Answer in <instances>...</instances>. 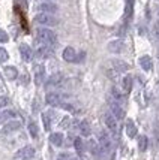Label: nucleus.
Returning <instances> with one entry per match:
<instances>
[{
	"instance_id": "obj_36",
	"label": "nucleus",
	"mask_w": 159,
	"mask_h": 160,
	"mask_svg": "<svg viewBox=\"0 0 159 160\" xmlns=\"http://www.w3.org/2000/svg\"><path fill=\"white\" fill-rule=\"evenodd\" d=\"M71 160H83V159H80V157H72Z\"/></svg>"
},
{
	"instance_id": "obj_18",
	"label": "nucleus",
	"mask_w": 159,
	"mask_h": 160,
	"mask_svg": "<svg viewBox=\"0 0 159 160\" xmlns=\"http://www.w3.org/2000/svg\"><path fill=\"white\" fill-rule=\"evenodd\" d=\"M140 66L146 70V72H149V70L153 69V62H152V57L150 56H143L140 57Z\"/></svg>"
},
{
	"instance_id": "obj_3",
	"label": "nucleus",
	"mask_w": 159,
	"mask_h": 160,
	"mask_svg": "<svg viewBox=\"0 0 159 160\" xmlns=\"http://www.w3.org/2000/svg\"><path fill=\"white\" fill-rule=\"evenodd\" d=\"M35 21L44 27H53V26H57V22H59L57 18H54L50 14H38L35 17Z\"/></svg>"
},
{
	"instance_id": "obj_31",
	"label": "nucleus",
	"mask_w": 159,
	"mask_h": 160,
	"mask_svg": "<svg viewBox=\"0 0 159 160\" xmlns=\"http://www.w3.org/2000/svg\"><path fill=\"white\" fill-rule=\"evenodd\" d=\"M9 58V54H8V51L3 47H0V63H5Z\"/></svg>"
},
{
	"instance_id": "obj_14",
	"label": "nucleus",
	"mask_w": 159,
	"mask_h": 160,
	"mask_svg": "<svg viewBox=\"0 0 159 160\" xmlns=\"http://www.w3.org/2000/svg\"><path fill=\"white\" fill-rule=\"evenodd\" d=\"M62 57H63V60H65V62L72 63V62H77V57L78 56H77L75 49L72 48V47H66V48L63 49Z\"/></svg>"
},
{
	"instance_id": "obj_11",
	"label": "nucleus",
	"mask_w": 159,
	"mask_h": 160,
	"mask_svg": "<svg viewBox=\"0 0 159 160\" xmlns=\"http://www.w3.org/2000/svg\"><path fill=\"white\" fill-rule=\"evenodd\" d=\"M108 51L110 52H113V54H120L122 51L125 49V42L122 41V39H116V41H111L110 43H108Z\"/></svg>"
},
{
	"instance_id": "obj_37",
	"label": "nucleus",
	"mask_w": 159,
	"mask_h": 160,
	"mask_svg": "<svg viewBox=\"0 0 159 160\" xmlns=\"http://www.w3.org/2000/svg\"><path fill=\"white\" fill-rule=\"evenodd\" d=\"M44 2H53V0H44Z\"/></svg>"
},
{
	"instance_id": "obj_24",
	"label": "nucleus",
	"mask_w": 159,
	"mask_h": 160,
	"mask_svg": "<svg viewBox=\"0 0 159 160\" xmlns=\"http://www.w3.org/2000/svg\"><path fill=\"white\" fill-rule=\"evenodd\" d=\"M5 75H6L8 79H17L18 72H17V69H15L14 66H6L5 68Z\"/></svg>"
},
{
	"instance_id": "obj_26",
	"label": "nucleus",
	"mask_w": 159,
	"mask_h": 160,
	"mask_svg": "<svg viewBox=\"0 0 159 160\" xmlns=\"http://www.w3.org/2000/svg\"><path fill=\"white\" fill-rule=\"evenodd\" d=\"M147 147H149V139H147V136L141 135L138 138V150L141 153H144L146 150H147Z\"/></svg>"
},
{
	"instance_id": "obj_25",
	"label": "nucleus",
	"mask_w": 159,
	"mask_h": 160,
	"mask_svg": "<svg viewBox=\"0 0 159 160\" xmlns=\"http://www.w3.org/2000/svg\"><path fill=\"white\" fill-rule=\"evenodd\" d=\"M17 115V112L12 111V109H5V111L0 112V123L2 121H6V120H11L12 117Z\"/></svg>"
},
{
	"instance_id": "obj_10",
	"label": "nucleus",
	"mask_w": 159,
	"mask_h": 160,
	"mask_svg": "<svg viewBox=\"0 0 159 160\" xmlns=\"http://www.w3.org/2000/svg\"><path fill=\"white\" fill-rule=\"evenodd\" d=\"M110 111L117 120L125 118V111H123V108H122V105L117 103V102H114L113 99H111V102H110Z\"/></svg>"
},
{
	"instance_id": "obj_34",
	"label": "nucleus",
	"mask_w": 159,
	"mask_h": 160,
	"mask_svg": "<svg viewBox=\"0 0 159 160\" xmlns=\"http://www.w3.org/2000/svg\"><path fill=\"white\" fill-rule=\"evenodd\" d=\"M8 103H9V99H8L6 96H0V109L8 106Z\"/></svg>"
},
{
	"instance_id": "obj_5",
	"label": "nucleus",
	"mask_w": 159,
	"mask_h": 160,
	"mask_svg": "<svg viewBox=\"0 0 159 160\" xmlns=\"http://www.w3.org/2000/svg\"><path fill=\"white\" fill-rule=\"evenodd\" d=\"M36 9L39 11V14L53 15V14H56V12L59 11V6H57L56 3H53V2H42V3H39V5L36 6Z\"/></svg>"
},
{
	"instance_id": "obj_17",
	"label": "nucleus",
	"mask_w": 159,
	"mask_h": 160,
	"mask_svg": "<svg viewBox=\"0 0 159 160\" xmlns=\"http://www.w3.org/2000/svg\"><path fill=\"white\" fill-rule=\"evenodd\" d=\"M87 148H89V151L93 156H101V153H104L102 151V148H101V145H99V142H96V141H93V139H90L89 141V144H87Z\"/></svg>"
},
{
	"instance_id": "obj_29",
	"label": "nucleus",
	"mask_w": 159,
	"mask_h": 160,
	"mask_svg": "<svg viewBox=\"0 0 159 160\" xmlns=\"http://www.w3.org/2000/svg\"><path fill=\"white\" fill-rule=\"evenodd\" d=\"M42 123H44V129L50 132L51 130V118H50V114H42Z\"/></svg>"
},
{
	"instance_id": "obj_30",
	"label": "nucleus",
	"mask_w": 159,
	"mask_h": 160,
	"mask_svg": "<svg viewBox=\"0 0 159 160\" xmlns=\"http://www.w3.org/2000/svg\"><path fill=\"white\" fill-rule=\"evenodd\" d=\"M132 11H134V0H126V17L131 18L132 17Z\"/></svg>"
},
{
	"instance_id": "obj_1",
	"label": "nucleus",
	"mask_w": 159,
	"mask_h": 160,
	"mask_svg": "<svg viewBox=\"0 0 159 160\" xmlns=\"http://www.w3.org/2000/svg\"><path fill=\"white\" fill-rule=\"evenodd\" d=\"M36 42L41 45H50L54 47L57 43V36L53 30H50L47 27H39L36 30Z\"/></svg>"
},
{
	"instance_id": "obj_22",
	"label": "nucleus",
	"mask_w": 159,
	"mask_h": 160,
	"mask_svg": "<svg viewBox=\"0 0 159 160\" xmlns=\"http://www.w3.org/2000/svg\"><path fill=\"white\" fill-rule=\"evenodd\" d=\"M62 81H63V75L57 72V73H53V75L48 78L47 85H53V87H54V85H60V84H62Z\"/></svg>"
},
{
	"instance_id": "obj_2",
	"label": "nucleus",
	"mask_w": 159,
	"mask_h": 160,
	"mask_svg": "<svg viewBox=\"0 0 159 160\" xmlns=\"http://www.w3.org/2000/svg\"><path fill=\"white\" fill-rule=\"evenodd\" d=\"M35 148L32 145H26L15 153V160H32L35 157Z\"/></svg>"
},
{
	"instance_id": "obj_16",
	"label": "nucleus",
	"mask_w": 159,
	"mask_h": 160,
	"mask_svg": "<svg viewBox=\"0 0 159 160\" xmlns=\"http://www.w3.org/2000/svg\"><path fill=\"white\" fill-rule=\"evenodd\" d=\"M75 126H77V129L80 130V133L83 135V136H89L90 135V124L86 121V120H81V121H75Z\"/></svg>"
},
{
	"instance_id": "obj_33",
	"label": "nucleus",
	"mask_w": 159,
	"mask_h": 160,
	"mask_svg": "<svg viewBox=\"0 0 159 160\" xmlns=\"http://www.w3.org/2000/svg\"><path fill=\"white\" fill-rule=\"evenodd\" d=\"M9 41V36L5 30H0V43H5V42Z\"/></svg>"
},
{
	"instance_id": "obj_7",
	"label": "nucleus",
	"mask_w": 159,
	"mask_h": 160,
	"mask_svg": "<svg viewBox=\"0 0 159 160\" xmlns=\"http://www.w3.org/2000/svg\"><path fill=\"white\" fill-rule=\"evenodd\" d=\"M104 121H105V126L108 127L110 132L117 133V118H116L111 112H107L104 115Z\"/></svg>"
},
{
	"instance_id": "obj_28",
	"label": "nucleus",
	"mask_w": 159,
	"mask_h": 160,
	"mask_svg": "<svg viewBox=\"0 0 159 160\" xmlns=\"http://www.w3.org/2000/svg\"><path fill=\"white\" fill-rule=\"evenodd\" d=\"M74 147H75V150L80 154L83 153L84 148H86V145H84V141L81 139V138H75V139H74Z\"/></svg>"
},
{
	"instance_id": "obj_8",
	"label": "nucleus",
	"mask_w": 159,
	"mask_h": 160,
	"mask_svg": "<svg viewBox=\"0 0 159 160\" xmlns=\"http://www.w3.org/2000/svg\"><path fill=\"white\" fill-rule=\"evenodd\" d=\"M53 52H54V48L53 47H50V45H38V48H36V56L39 57V58H48V57L53 56Z\"/></svg>"
},
{
	"instance_id": "obj_6",
	"label": "nucleus",
	"mask_w": 159,
	"mask_h": 160,
	"mask_svg": "<svg viewBox=\"0 0 159 160\" xmlns=\"http://www.w3.org/2000/svg\"><path fill=\"white\" fill-rule=\"evenodd\" d=\"M45 102L50 106H62L65 103V98H63L60 93H48L45 96Z\"/></svg>"
},
{
	"instance_id": "obj_35",
	"label": "nucleus",
	"mask_w": 159,
	"mask_h": 160,
	"mask_svg": "<svg viewBox=\"0 0 159 160\" xmlns=\"http://www.w3.org/2000/svg\"><path fill=\"white\" fill-rule=\"evenodd\" d=\"M71 159H72V156L68 153H62L59 157H57V160H71Z\"/></svg>"
},
{
	"instance_id": "obj_12",
	"label": "nucleus",
	"mask_w": 159,
	"mask_h": 160,
	"mask_svg": "<svg viewBox=\"0 0 159 160\" xmlns=\"http://www.w3.org/2000/svg\"><path fill=\"white\" fill-rule=\"evenodd\" d=\"M20 54L24 62H32V58H33V51L27 43H21L20 45Z\"/></svg>"
},
{
	"instance_id": "obj_23",
	"label": "nucleus",
	"mask_w": 159,
	"mask_h": 160,
	"mask_svg": "<svg viewBox=\"0 0 159 160\" xmlns=\"http://www.w3.org/2000/svg\"><path fill=\"white\" fill-rule=\"evenodd\" d=\"M63 141H65V138H63L62 133H59V132L53 133V135L50 136V142H51V144H53L54 147H60V145H63Z\"/></svg>"
},
{
	"instance_id": "obj_9",
	"label": "nucleus",
	"mask_w": 159,
	"mask_h": 160,
	"mask_svg": "<svg viewBox=\"0 0 159 160\" xmlns=\"http://www.w3.org/2000/svg\"><path fill=\"white\" fill-rule=\"evenodd\" d=\"M18 129H21V121H18V120H11V121H8L6 124L3 126L2 133H3V135H9V133L17 132Z\"/></svg>"
},
{
	"instance_id": "obj_13",
	"label": "nucleus",
	"mask_w": 159,
	"mask_h": 160,
	"mask_svg": "<svg viewBox=\"0 0 159 160\" xmlns=\"http://www.w3.org/2000/svg\"><path fill=\"white\" fill-rule=\"evenodd\" d=\"M111 68L114 70H117L119 73H122V72H126V70L129 69V64L123 60H119V58H114V60H111Z\"/></svg>"
},
{
	"instance_id": "obj_20",
	"label": "nucleus",
	"mask_w": 159,
	"mask_h": 160,
	"mask_svg": "<svg viewBox=\"0 0 159 160\" xmlns=\"http://www.w3.org/2000/svg\"><path fill=\"white\" fill-rule=\"evenodd\" d=\"M122 88H123L125 94L131 93V90H132V77H131V75H126V77H123V79H122Z\"/></svg>"
},
{
	"instance_id": "obj_21",
	"label": "nucleus",
	"mask_w": 159,
	"mask_h": 160,
	"mask_svg": "<svg viewBox=\"0 0 159 160\" xmlns=\"http://www.w3.org/2000/svg\"><path fill=\"white\" fill-rule=\"evenodd\" d=\"M126 135H128L129 138H135V136H137V126H135V123H134L132 120H128V121H126Z\"/></svg>"
},
{
	"instance_id": "obj_4",
	"label": "nucleus",
	"mask_w": 159,
	"mask_h": 160,
	"mask_svg": "<svg viewBox=\"0 0 159 160\" xmlns=\"http://www.w3.org/2000/svg\"><path fill=\"white\" fill-rule=\"evenodd\" d=\"M99 145H101L104 153H110L113 150V141H111V136L107 132L99 133Z\"/></svg>"
},
{
	"instance_id": "obj_15",
	"label": "nucleus",
	"mask_w": 159,
	"mask_h": 160,
	"mask_svg": "<svg viewBox=\"0 0 159 160\" xmlns=\"http://www.w3.org/2000/svg\"><path fill=\"white\" fill-rule=\"evenodd\" d=\"M45 79V68L42 64H36L35 66V82L41 85Z\"/></svg>"
},
{
	"instance_id": "obj_19",
	"label": "nucleus",
	"mask_w": 159,
	"mask_h": 160,
	"mask_svg": "<svg viewBox=\"0 0 159 160\" xmlns=\"http://www.w3.org/2000/svg\"><path fill=\"white\" fill-rule=\"evenodd\" d=\"M111 99H113V100H114V102H117V103H123L125 102V96H123V93H122V91L119 90V88H116V87H113V88H111Z\"/></svg>"
},
{
	"instance_id": "obj_32",
	"label": "nucleus",
	"mask_w": 159,
	"mask_h": 160,
	"mask_svg": "<svg viewBox=\"0 0 159 160\" xmlns=\"http://www.w3.org/2000/svg\"><path fill=\"white\" fill-rule=\"evenodd\" d=\"M107 75H108V77H110L111 79H114V81H116V79L119 78V72H117V70H114L113 68H111V69L107 70Z\"/></svg>"
},
{
	"instance_id": "obj_27",
	"label": "nucleus",
	"mask_w": 159,
	"mask_h": 160,
	"mask_svg": "<svg viewBox=\"0 0 159 160\" xmlns=\"http://www.w3.org/2000/svg\"><path fill=\"white\" fill-rule=\"evenodd\" d=\"M27 127H29V133H30V136H32V138H38L39 130H38V126H36L35 121H30Z\"/></svg>"
}]
</instances>
